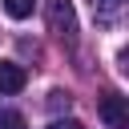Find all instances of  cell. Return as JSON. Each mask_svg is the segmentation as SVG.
<instances>
[{
	"instance_id": "cell-4",
	"label": "cell",
	"mask_w": 129,
	"mask_h": 129,
	"mask_svg": "<svg viewBox=\"0 0 129 129\" xmlns=\"http://www.w3.org/2000/svg\"><path fill=\"white\" fill-rule=\"evenodd\" d=\"M121 8H125V0H93V16H97V24H117Z\"/></svg>"
},
{
	"instance_id": "cell-3",
	"label": "cell",
	"mask_w": 129,
	"mask_h": 129,
	"mask_svg": "<svg viewBox=\"0 0 129 129\" xmlns=\"http://www.w3.org/2000/svg\"><path fill=\"white\" fill-rule=\"evenodd\" d=\"M24 85H28L24 64H16V60H0V93H4V97H12V93H20Z\"/></svg>"
},
{
	"instance_id": "cell-8",
	"label": "cell",
	"mask_w": 129,
	"mask_h": 129,
	"mask_svg": "<svg viewBox=\"0 0 129 129\" xmlns=\"http://www.w3.org/2000/svg\"><path fill=\"white\" fill-rule=\"evenodd\" d=\"M48 129H85V125H81L77 117H56V121H52Z\"/></svg>"
},
{
	"instance_id": "cell-7",
	"label": "cell",
	"mask_w": 129,
	"mask_h": 129,
	"mask_svg": "<svg viewBox=\"0 0 129 129\" xmlns=\"http://www.w3.org/2000/svg\"><path fill=\"white\" fill-rule=\"evenodd\" d=\"M48 105H52V109H69V93H64V89H52V93H48Z\"/></svg>"
},
{
	"instance_id": "cell-1",
	"label": "cell",
	"mask_w": 129,
	"mask_h": 129,
	"mask_svg": "<svg viewBox=\"0 0 129 129\" xmlns=\"http://www.w3.org/2000/svg\"><path fill=\"white\" fill-rule=\"evenodd\" d=\"M44 16H48V28L60 36V40H77V12H73V0H48L44 4Z\"/></svg>"
},
{
	"instance_id": "cell-5",
	"label": "cell",
	"mask_w": 129,
	"mask_h": 129,
	"mask_svg": "<svg viewBox=\"0 0 129 129\" xmlns=\"http://www.w3.org/2000/svg\"><path fill=\"white\" fill-rule=\"evenodd\" d=\"M32 8H36V0H4V12H8L12 20H24V16H32Z\"/></svg>"
},
{
	"instance_id": "cell-6",
	"label": "cell",
	"mask_w": 129,
	"mask_h": 129,
	"mask_svg": "<svg viewBox=\"0 0 129 129\" xmlns=\"http://www.w3.org/2000/svg\"><path fill=\"white\" fill-rule=\"evenodd\" d=\"M0 129H24V117L16 109H0Z\"/></svg>"
},
{
	"instance_id": "cell-2",
	"label": "cell",
	"mask_w": 129,
	"mask_h": 129,
	"mask_svg": "<svg viewBox=\"0 0 129 129\" xmlns=\"http://www.w3.org/2000/svg\"><path fill=\"white\" fill-rule=\"evenodd\" d=\"M97 113H101V121H105L109 129H125V125H129V109H125V97H121V93H105V97L97 101Z\"/></svg>"
}]
</instances>
